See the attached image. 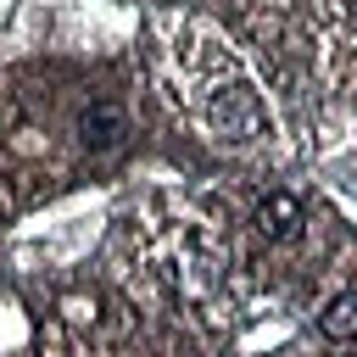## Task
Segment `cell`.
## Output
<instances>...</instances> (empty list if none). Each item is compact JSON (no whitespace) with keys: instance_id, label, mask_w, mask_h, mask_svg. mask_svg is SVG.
<instances>
[{"instance_id":"1","label":"cell","mask_w":357,"mask_h":357,"mask_svg":"<svg viewBox=\"0 0 357 357\" xmlns=\"http://www.w3.org/2000/svg\"><path fill=\"white\" fill-rule=\"evenodd\" d=\"M301 223H307V212H301L296 195H268V201L257 206V234H262V240H296Z\"/></svg>"},{"instance_id":"2","label":"cell","mask_w":357,"mask_h":357,"mask_svg":"<svg viewBox=\"0 0 357 357\" xmlns=\"http://www.w3.org/2000/svg\"><path fill=\"white\" fill-rule=\"evenodd\" d=\"M318 329L329 340H357V290H340L324 312H318Z\"/></svg>"},{"instance_id":"3","label":"cell","mask_w":357,"mask_h":357,"mask_svg":"<svg viewBox=\"0 0 357 357\" xmlns=\"http://www.w3.org/2000/svg\"><path fill=\"white\" fill-rule=\"evenodd\" d=\"M117 128H123V112H112V106H95V112L84 117V139H89V145H112Z\"/></svg>"},{"instance_id":"4","label":"cell","mask_w":357,"mask_h":357,"mask_svg":"<svg viewBox=\"0 0 357 357\" xmlns=\"http://www.w3.org/2000/svg\"><path fill=\"white\" fill-rule=\"evenodd\" d=\"M351 17H357V0H351Z\"/></svg>"}]
</instances>
